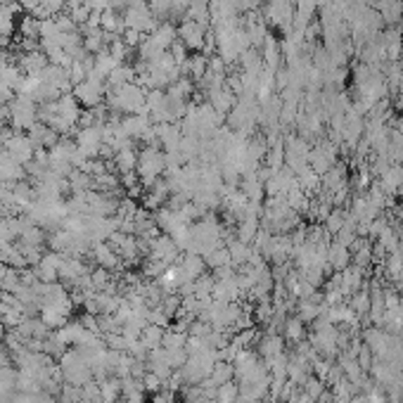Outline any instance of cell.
Instances as JSON below:
<instances>
[{"label": "cell", "mask_w": 403, "mask_h": 403, "mask_svg": "<svg viewBox=\"0 0 403 403\" xmlns=\"http://www.w3.org/2000/svg\"><path fill=\"white\" fill-rule=\"evenodd\" d=\"M3 188H5V183H0V193H3Z\"/></svg>", "instance_id": "42"}, {"label": "cell", "mask_w": 403, "mask_h": 403, "mask_svg": "<svg viewBox=\"0 0 403 403\" xmlns=\"http://www.w3.org/2000/svg\"><path fill=\"white\" fill-rule=\"evenodd\" d=\"M375 240H377V249L384 252V254H394V252L399 249V245H401V232L384 221V225L377 230Z\"/></svg>", "instance_id": "23"}, {"label": "cell", "mask_w": 403, "mask_h": 403, "mask_svg": "<svg viewBox=\"0 0 403 403\" xmlns=\"http://www.w3.org/2000/svg\"><path fill=\"white\" fill-rule=\"evenodd\" d=\"M152 403H175V399H173V394H171V391H167V389H164V394H162V391H157V394H154Z\"/></svg>", "instance_id": "40"}, {"label": "cell", "mask_w": 403, "mask_h": 403, "mask_svg": "<svg viewBox=\"0 0 403 403\" xmlns=\"http://www.w3.org/2000/svg\"><path fill=\"white\" fill-rule=\"evenodd\" d=\"M136 173L143 188H149L154 180H159L167 173V152H162V149L154 147V145H147V147L138 154Z\"/></svg>", "instance_id": "4"}, {"label": "cell", "mask_w": 403, "mask_h": 403, "mask_svg": "<svg viewBox=\"0 0 403 403\" xmlns=\"http://www.w3.org/2000/svg\"><path fill=\"white\" fill-rule=\"evenodd\" d=\"M302 389H304V394H308L313 401H318L320 396H323V391L328 389V384H325V382L320 380V377H313V375H311L306 382H304V387H302Z\"/></svg>", "instance_id": "39"}, {"label": "cell", "mask_w": 403, "mask_h": 403, "mask_svg": "<svg viewBox=\"0 0 403 403\" xmlns=\"http://www.w3.org/2000/svg\"><path fill=\"white\" fill-rule=\"evenodd\" d=\"M308 167H311L318 175H325L332 167H337V145L318 143L316 147H311Z\"/></svg>", "instance_id": "11"}, {"label": "cell", "mask_w": 403, "mask_h": 403, "mask_svg": "<svg viewBox=\"0 0 403 403\" xmlns=\"http://www.w3.org/2000/svg\"><path fill=\"white\" fill-rule=\"evenodd\" d=\"M112 162H114V171L119 173V178L131 175V173H136V167H138V152L131 145H126V147L117 149Z\"/></svg>", "instance_id": "20"}, {"label": "cell", "mask_w": 403, "mask_h": 403, "mask_svg": "<svg viewBox=\"0 0 403 403\" xmlns=\"http://www.w3.org/2000/svg\"><path fill=\"white\" fill-rule=\"evenodd\" d=\"M141 342L147 346V351L159 349L162 342H164V328H159V325H145V330L141 334Z\"/></svg>", "instance_id": "34"}, {"label": "cell", "mask_w": 403, "mask_h": 403, "mask_svg": "<svg viewBox=\"0 0 403 403\" xmlns=\"http://www.w3.org/2000/svg\"><path fill=\"white\" fill-rule=\"evenodd\" d=\"M308 154H311V145L304 138H289L285 145V164L294 175L308 169Z\"/></svg>", "instance_id": "8"}, {"label": "cell", "mask_w": 403, "mask_h": 403, "mask_svg": "<svg viewBox=\"0 0 403 403\" xmlns=\"http://www.w3.org/2000/svg\"><path fill=\"white\" fill-rule=\"evenodd\" d=\"M351 261H354V266H358V268H363V271H368V266L375 261L373 247L365 245V242H356V245H354V254H351Z\"/></svg>", "instance_id": "32"}, {"label": "cell", "mask_w": 403, "mask_h": 403, "mask_svg": "<svg viewBox=\"0 0 403 403\" xmlns=\"http://www.w3.org/2000/svg\"><path fill=\"white\" fill-rule=\"evenodd\" d=\"M320 297L318 294H313V297L308 299H299L297 302V318L302 320V323H316V320L320 318Z\"/></svg>", "instance_id": "26"}, {"label": "cell", "mask_w": 403, "mask_h": 403, "mask_svg": "<svg viewBox=\"0 0 403 403\" xmlns=\"http://www.w3.org/2000/svg\"><path fill=\"white\" fill-rule=\"evenodd\" d=\"M325 259H328V268L334 273H342L346 266H351V249L342 242H330L328 252H325Z\"/></svg>", "instance_id": "19"}, {"label": "cell", "mask_w": 403, "mask_h": 403, "mask_svg": "<svg viewBox=\"0 0 403 403\" xmlns=\"http://www.w3.org/2000/svg\"><path fill=\"white\" fill-rule=\"evenodd\" d=\"M280 332L285 334L287 342L299 344V342H304V337H306V323H302L297 316H292V318H287L285 323H282Z\"/></svg>", "instance_id": "29"}, {"label": "cell", "mask_w": 403, "mask_h": 403, "mask_svg": "<svg viewBox=\"0 0 403 403\" xmlns=\"http://www.w3.org/2000/svg\"><path fill=\"white\" fill-rule=\"evenodd\" d=\"M147 259H154V261L167 263V266H173V263L180 259V249L175 247V242L171 240V237L164 235V232H159L154 240H149Z\"/></svg>", "instance_id": "9"}, {"label": "cell", "mask_w": 403, "mask_h": 403, "mask_svg": "<svg viewBox=\"0 0 403 403\" xmlns=\"http://www.w3.org/2000/svg\"><path fill=\"white\" fill-rule=\"evenodd\" d=\"M58 368H60V373H62V380H64V384L84 387V384H88V382L93 380V368L88 365V361L79 354V351L74 349V346H71V349H66L64 354L60 356Z\"/></svg>", "instance_id": "2"}, {"label": "cell", "mask_w": 403, "mask_h": 403, "mask_svg": "<svg viewBox=\"0 0 403 403\" xmlns=\"http://www.w3.org/2000/svg\"><path fill=\"white\" fill-rule=\"evenodd\" d=\"M90 254H93V259H95V263L100 268H105V271H119V268L123 266V261H121V256L114 252V247L110 245V242H95L93 245V249H90Z\"/></svg>", "instance_id": "18"}, {"label": "cell", "mask_w": 403, "mask_h": 403, "mask_svg": "<svg viewBox=\"0 0 403 403\" xmlns=\"http://www.w3.org/2000/svg\"><path fill=\"white\" fill-rule=\"evenodd\" d=\"M76 147L88 159H95L105 147V123H88L76 136Z\"/></svg>", "instance_id": "7"}, {"label": "cell", "mask_w": 403, "mask_h": 403, "mask_svg": "<svg viewBox=\"0 0 403 403\" xmlns=\"http://www.w3.org/2000/svg\"><path fill=\"white\" fill-rule=\"evenodd\" d=\"M349 306H351V311H354L358 318H368V313H370V292L361 289V292L351 294Z\"/></svg>", "instance_id": "35"}, {"label": "cell", "mask_w": 403, "mask_h": 403, "mask_svg": "<svg viewBox=\"0 0 403 403\" xmlns=\"http://www.w3.org/2000/svg\"><path fill=\"white\" fill-rule=\"evenodd\" d=\"M346 219H349V214H346L344 209H332L325 216V230H328L330 235H337V232L342 230V225L346 223Z\"/></svg>", "instance_id": "37"}, {"label": "cell", "mask_w": 403, "mask_h": 403, "mask_svg": "<svg viewBox=\"0 0 403 403\" xmlns=\"http://www.w3.org/2000/svg\"><path fill=\"white\" fill-rule=\"evenodd\" d=\"M24 318H27V311H24L22 304L14 299V294L0 292V325L8 330H14Z\"/></svg>", "instance_id": "13"}, {"label": "cell", "mask_w": 403, "mask_h": 403, "mask_svg": "<svg viewBox=\"0 0 403 403\" xmlns=\"http://www.w3.org/2000/svg\"><path fill=\"white\" fill-rule=\"evenodd\" d=\"M391 337H394V334H387L384 330L375 325V328H365L363 330V337H361V342H363L370 351H373L375 358L382 361L387 356V351H389Z\"/></svg>", "instance_id": "16"}, {"label": "cell", "mask_w": 403, "mask_h": 403, "mask_svg": "<svg viewBox=\"0 0 403 403\" xmlns=\"http://www.w3.org/2000/svg\"><path fill=\"white\" fill-rule=\"evenodd\" d=\"M237 396H240V387H237L235 380L228 382V384H221L216 389V401L219 403H235Z\"/></svg>", "instance_id": "38"}, {"label": "cell", "mask_w": 403, "mask_h": 403, "mask_svg": "<svg viewBox=\"0 0 403 403\" xmlns=\"http://www.w3.org/2000/svg\"><path fill=\"white\" fill-rule=\"evenodd\" d=\"M377 8H380V17L382 22L387 24H396L401 19V12H403V5L401 0H380L377 3Z\"/></svg>", "instance_id": "31"}, {"label": "cell", "mask_w": 403, "mask_h": 403, "mask_svg": "<svg viewBox=\"0 0 403 403\" xmlns=\"http://www.w3.org/2000/svg\"><path fill=\"white\" fill-rule=\"evenodd\" d=\"M3 149L8 154H12V157L17 159L19 164H24V167L34 162V157H36V147L27 133H12V136H5Z\"/></svg>", "instance_id": "10"}, {"label": "cell", "mask_w": 403, "mask_h": 403, "mask_svg": "<svg viewBox=\"0 0 403 403\" xmlns=\"http://www.w3.org/2000/svg\"><path fill=\"white\" fill-rule=\"evenodd\" d=\"M342 292H344V297H351V294H356V292H361V289L365 287V271L363 268H358V266H346L342 273Z\"/></svg>", "instance_id": "21"}, {"label": "cell", "mask_w": 403, "mask_h": 403, "mask_svg": "<svg viewBox=\"0 0 403 403\" xmlns=\"http://www.w3.org/2000/svg\"><path fill=\"white\" fill-rule=\"evenodd\" d=\"M171 197V188H169L167 178H159L154 180L149 188H145L143 193V202H145V209H152V211H159L164 204H167V199Z\"/></svg>", "instance_id": "17"}, {"label": "cell", "mask_w": 403, "mask_h": 403, "mask_svg": "<svg viewBox=\"0 0 403 403\" xmlns=\"http://www.w3.org/2000/svg\"><path fill=\"white\" fill-rule=\"evenodd\" d=\"M19 285H22V280H19V271H17V268H10V266H5V263H3V268H0V292H3V294H14Z\"/></svg>", "instance_id": "30"}, {"label": "cell", "mask_w": 403, "mask_h": 403, "mask_svg": "<svg viewBox=\"0 0 403 403\" xmlns=\"http://www.w3.org/2000/svg\"><path fill=\"white\" fill-rule=\"evenodd\" d=\"M188 337L190 334L185 332V330H169V332H164V342L162 346L164 349H185L188 346Z\"/></svg>", "instance_id": "36"}, {"label": "cell", "mask_w": 403, "mask_h": 403, "mask_svg": "<svg viewBox=\"0 0 403 403\" xmlns=\"http://www.w3.org/2000/svg\"><path fill=\"white\" fill-rule=\"evenodd\" d=\"M235 380V368H232V363L230 361H219V363L214 365V370H211V375H209V384L211 387H216L219 389L221 384H228V382Z\"/></svg>", "instance_id": "27"}, {"label": "cell", "mask_w": 403, "mask_h": 403, "mask_svg": "<svg viewBox=\"0 0 403 403\" xmlns=\"http://www.w3.org/2000/svg\"><path fill=\"white\" fill-rule=\"evenodd\" d=\"M48 55L40 53V50H27L19 60V69L24 71L27 76H38L43 69H48Z\"/></svg>", "instance_id": "22"}, {"label": "cell", "mask_w": 403, "mask_h": 403, "mask_svg": "<svg viewBox=\"0 0 403 403\" xmlns=\"http://www.w3.org/2000/svg\"><path fill=\"white\" fill-rule=\"evenodd\" d=\"M100 384V399L102 403H114L121 399V377L110 375L107 380L97 382Z\"/></svg>", "instance_id": "28"}, {"label": "cell", "mask_w": 403, "mask_h": 403, "mask_svg": "<svg viewBox=\"0 0 403 403\" xmlns=\"http://www.w3.org/2000/svg\"><path fill=\"white\" fill-rule=\"evenodd\" d=\"M62 259H64V254H58V252H45V254L40 256V261L34 266L36 280L38 282H58Z\"/></svg>", "instance_id": "14"}, {"label": "cell", "mask_w": 403, "mask_h": 403, "mask_svg": "<svg viewBox=\"0 0 403 403\" xmlns=\"http://www.w3.org/2000/svg\"><path fill=\"white\" fill-rule=\"evenodd\" d=\"M235 403H263L261 399H247V396H237Z\"/></svg>", "instance_id": "41"}, {"label": "cell", "mask_w": 403, "mask_h": 403, "mask_svg": "<svg viewBox=\"0 0 403 403\" xmlns=\"http://www.w3.org/2000/svg\"><path fill=\"white\" fill-rule=\"evenodd\" d=\"M0 268H3V263H0Z\"/></svg>", "instance_id": "43"}, {"label": "cell", "mask_w": 403, "mask_h": 403, "mask_svg": "<svg viewBox=\"0 0 403 403\" xmlns=\"http://www.w3.org/2000/svg\"><path fill=\"white\" fill-rule=\"evenodd\" d=\"M204 263L206 268H211V271H219V268H225V266H232V259H230V252L228 247H219V249H214L211 254L204 256Z\"/></svg>", "instance_id": "33"}, {"label": "cell", "mask_w": 403, "mask_h": 403, "mask_svg": "<svg viewBox=\"0 0 403 403\" xmlns=\"http://www.w3.org/2000/svg\"><path fill=\"white\" fill-rule=\"evenodd\" d=\"M107 95V88H105V79L102 76H97L95 71H88L86 81H81L79 86H76L74 90V97L79 100L81 107H88V110H95V107H100V102L105 100Z\"/></svg>", "instance_id": "6"}, {"label": "cell", "mask_w": 403, "mask_h": 403, "mask_svg": "<svg viewBox=\"0 0 403 403\" xmlns=\"http://www.w3.org/2000/svg\"><path fill=\"white\" fill-rule=\"evenodd\" d=\"M8 117H10L12 128H17V131H31V128L38 123L36 102L27 95H19V93H17V97L8 105Z\"/></svg>", "instance_id": "5"}, {"label": "cell", "mask_w": 403, "mask_h": 403, "mask_svg": "<svg viewBox=\"0 0 403 403\" xmlns=\"http://www.w3.org/2000/svg\"><path fill=\"white\" fill-rule=\"evenodd\" d=\"M107 100H110L112 110L128 112V114H147V93L136 84L114 88Z\"/></svg>", "instance_id": "3"}, {"label": "cell", "mask_w": 403, "mask_h": 403, "mask_svg": "<svg viewBox=\"0 0 403 403\" xmlns=\"http://www.w3.org/2000/svg\"><path fill=\"white\" fill-rule=\"evenodd\" d=\"M180 38H183L185 48H193V50L202 48L204 45V27H202V22H195V19L185 22L180 27Z\"/></svg>", "instance_id": "25"}, {"label": "cell", "mask_w": 403, "mask_h": 403, "mask_svg": "<svg viewBox=\"0 0 403 403\" xmlns=\"http://www.w3.org/2000/svg\"><path fill=\"white\" fill-rule=\"evenodd\" d=\"M178 266L183 268L185 278H188V280H193V282L206 273V263H204V256H199V254H193V252H185V254L178 259Z\"/></svg>", "instance_id": "24"}, {"label": "cell", "mask_w": 403, "mask_h": 403, "mask_svg": "<svg viewBox=\"0 0 403 403\" xmlns=\"http://www.w3.org/2000/svg\"><path fill=\"white\" fill-rule=\"evenodd\" d=\"M24 178H27V167L19 164L12 154L0 149V183L14 185V183H22Z\"/></svg>", "instance_id": "15"}, {"label": "cell", "mask_w": 403, "mask_h": 403, "mask_svg": "<svg viewBox=\"0 0 403 403\" xmlns=\"http://www.w3.org/2000/svg\"><path fill=\"white\" fill-rule=\"evenodd\" d=\"M225 230L214 216H202L199 221H195L190 225V240H188V252L199 256L211 254L214 249L223 247Z\"/></svg>", "instance_id": "1"}, {"label": "cell", "mask_w": 403, "mask_h": 403, "mask_svg": "<svg viewBox=\"0 0 403 403\" xmlns=\"http://www.w3.org/2000/svg\"><path fill=\"white\" fill-rule=\"evenodd\" d=\"M256 354L266 365L276 363L278 358L285 356V337L278 332H266L263 337L256 339Z\"/></svg>", "instance_id": "12"}]
</instances>
